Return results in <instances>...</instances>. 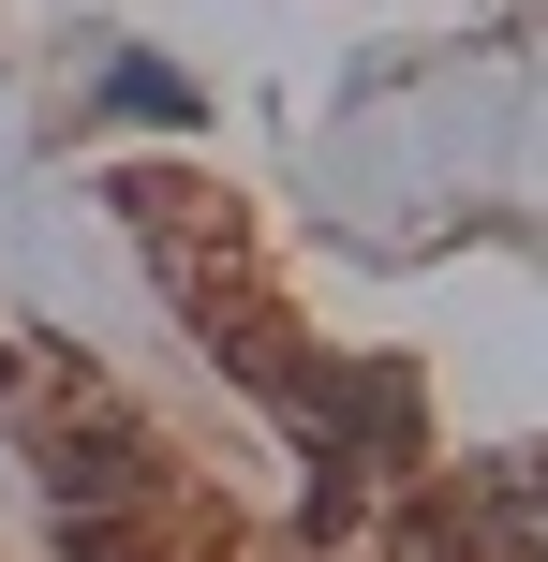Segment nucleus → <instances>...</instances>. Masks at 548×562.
I'll use <instances>...</instances> for the list:
<instances>
[{"label":"nucleus","instance_id":"nucleus-1","mask_svg":"<svg viewBox=\"0 0 548 562\" xmlns=\"http://www.w3.org/2000/svg\"><path fill=\"white\" fill-rule=\"evenodd\" d=\"M490 533H504V562H548V459H504L490 474Z\"/></svg>","mask_w":548,"mask_h":562},{"label":"nucleus","instance_id":"nucleus-2","mask_svg":"<svg viewBox=\"0 0 548 562\" xmlns=\"http://www.w3.org/2000/svg\"><path fill=\"white\" fill-rule=\"evenodd\" d=\"M104 104H134V119H193V89H178L164 59H119V75H104Z\"/></svg>","mask_w":548,"mask_h":562}]
</instances>
